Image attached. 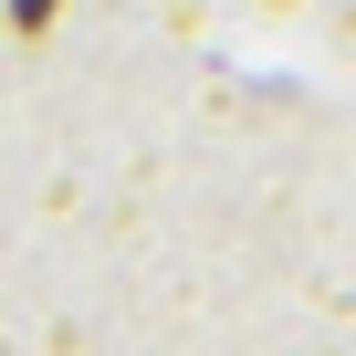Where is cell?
<instances>
[{"label":"cell","instance_id":"1","mask_svg":"<svg viewBox=\"0 0 356 356\" xmlns=\"http://www.w3.org/2000/svg\"><path fill=\"white\" fill-rule=\"evenodd\" d=\"M53 11H63V0H11V22H22V32H53Z\"/></svg>","mask_w":356,"mask_h":356}]
</instances>
